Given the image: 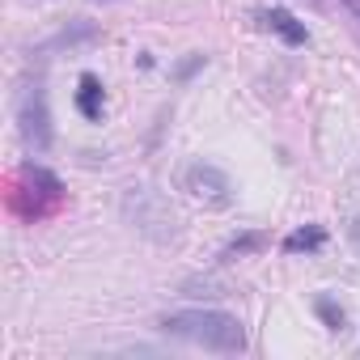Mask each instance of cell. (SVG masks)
I'll return each mask as SVG.
<instances>
[{"instance_id": "8", "label": "cell", "mask_w": 360, "mask_h": 360, "mask_svg": "<svg viewBox=\"0 0 360 360\" xmlns=\"http://www.w3.org/2000/svg\"><path fill=\"white\" fill-rule=\"evenodd\" d=\"M322 242H326V233H322L318 225H309V229L288 233V238H284V250H288V255H301V250H318Z\"/></svg>"}, {"instance_id": "6", "label": "cell", "mask_w": 360, "mask_h": 360, "mask_svg": "<svg viewBox=\"0 0 360 360\" xmlns=\"http://www.w3.org/2000/svg\"><path fill=\"white\" fill-rule=\"evenodd\" d=\"M255 22H259V30H267V34L284 39L288 47H305V43H309L305 22H297L288 9H255Z\"/></svg>"}, {"instance_id": "7", "label": "cell", "mask_w": 360, "mask_h": 360, "mask_svg": "<svg viewBox=\"0 0 360 360\" xmlns=\"http://www.w3.org/2000/svg\"><path fill=\"white\" fill-rule=\"evenodd\" d=\"M102 106H106L102 81H98V77H81V89H77V110H81L85 119H102Z\"/></svg>"}, {"instance_id": "5", "label": "cell", "mask_w": 360, "mask_h": 360, "mask_svg": "<svg viewBox=\"0 0 360 360\" xmlns=\"http://www.w3.org/2000/svg\"><path fill=\"white\" fill-rule=\"evenodd\" d=\"M183 187L195 195V200H204V204H217V208H225L229 200H233V183L217 169V165H208V161H195V165H187V174H183Z\"/></svg>"}, {"instance_id": "1", "label": "cell", "mask_w": 360, "mask_h": 360, "mask_svg": "<svg viewBox=\"0 0 360 360\" xmlns=\"http://www.w3.org/2000/svg\"><path fill=\"white\" fill-rule=\"evenodd\" d=\"M161 330L183 343L208 347V352H242L246 347V326L225 309H178V314L161 318Z\"/></svg>"}, {"instance_id": "3", "label": "cell", "mask_w": 360, "mask_h": 360, "mask_svg": "<svg viewBox=\"0 0 360 360\" xmlns=\"http://www.w3.org/2000/svg\"><path fill=\"white\" fill-rule=\"evenodd\" d=\"M123 217L131 221V229H140V233L153 238V242H169V238L178 233L174 208H169L157 191H148V187H136V191L123 195Z\"/></svg>"}, {"instance_id": "4", "label": "cell", "mask_w": 360, "mask_h": 360, "mask_svg": "<svg viewBox=\"0 0 360 360\" xmlns=\"http://www.w3.org/2000/svg\"><path fill=\"white\" fill-rule=\"evenodd\" d=\"M18 123H22V140L43 153L51 148V110H47V89L43 81H26L18 94Z\"/></svg>"}, {"instance_id": "10", "label": "cell", "mask_w": 360, "mask_h": 360, "mask_svg": "<svg viewBox=\"0 0 360 360\" xmlns=\"http://www.w3.org/2000/svg\"><path fill=\"white\" fill-rule=\"evenodd\" d=\"M259 246H263V233H246V238L229 242V246L221 250V259H242V255H250V250H259Z\"/></svg>"}, {"instance_id": "9", "label": "cell", "mask_w": 360, "mask_h": 360, "mask_svg": "<svg viewBox=\"0 0 360 360\" xmlns=\"http://www.w3.org/2000/svg\"><path fill=\"white\" fill-rule=\"evenodd\" d=\"M314 309H318V318H322L330 330H343V322H347V318H343V305H335L330 297H318V301H314Z\"/></svg>"}, {"instance_id": "2", "label": "cell", "mask_w": 360, "mask_h": 360, "mask_svg": "<svg viewBox=\"0 0 360 360\" xmlns=\"http://www.w3.org/2000/svg\"><path fill=\"white\" fill-rule=\"evenodd\" d=\"M64 204V183L47 169V165H22L18 187H13V208L26 221H43Z\"/></svg>"}, {"instance_id": "12", "label": "cell", "mask_w": 360, "mask_h": 360, "mask_svg": "<svg viewBox=\"0 0 360 360\" xmlns=\"http://www.w3.org/2000/svg\"><path fill=\"white\" fill-rule=\"evenodd\" d=\"M339 5H343V9H347V13H352L356 22H360V0H339Z\"/></svg>"}, {"instance_id": "11", "label": "cell", "mask_w": 360, "mask_h": 360, "mask_svg": "<svg viewBox=\"0 0 360 360\" xmlns=\"http://www.w3.org/2000/svg\"><path fill=\"white\" fill-rule=\"evenodd\" d=\"M347 233H352V242H356V250H360V217H352V225H347Z\"/></svg>"}]
</instances>
